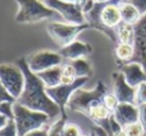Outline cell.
<instances>
[{"label": "cell", "mask_w": 146, "mask_h": 136, "mask_svg": "<svg viewBox=\"0 0 146 136\" xmlns=\"http://www.w3.org/2000/svg\"><path fill=\"white\" fill-rule=\"evenodd\" d=\"M77 75L76 71L71 63H66L62 64V78H60V83L68 85V83H73L77 80Z\"/></svg>", "instance_id": "obj_22"}, {"label": "cell", "mask_w": 146, "mask_h": 136, "mask_svg": "<svg viewBox=\"0 0 146 136\" xmlns=\"http://www.w3.org/2000/svg\"><path fill=\"white\" fill-rule=\"evenodd\" d=\"M131 1L135 7L139 9V12L141 13V15L146 14V0H128Z\"/></svg>", "instance_id": "obj_31"}, {"label": "cell", "mask_w": 146, "mask_h": 136, "mask_svg": "<svg viewBox=\"0 0 146 136\" xmlns=\"http://www.w3.org/2000/svg\"><path fill=\"white\" fill-rule=\"evenodd\" d=\"M67 123V113H63L50 127L48 136H63V130Z\"/></svg>", "instance_id": "obj_23"}, {"label": "cell", "mask_w": 146, "mask_h": 136, "mask_svg": "<svg viewBox=\"0 0 146 136\" xmlns=\"http://www.w3.org/2000/svg\"><path fill=\"white\" fill-rule=\"evenodd\" d=\"M50 9L56 12L66 23L72 25H85V13L76 3L66 1V0H42Z\"/></svg>", "instance_id": "obj_8"}, {"label": "cell", "mask_w": 146, "mask_h": 136, "mask_svg": "<svg viewBox=\"0 0 146 136\" xmlns=\"http://www.w3.org/2000/svg\"><path fill=\"white\" fill-rule=\"evenodd\" d=\"M113 117L122 127L140 121V108L136 104L119 103L117 109L113 112Z\"/></svg>", "instance_id": "obj_13"}, {"label": "cell", "mask_w": 146, "mask_h": 136, "mask_svg": "<svg viewBox=\"0 0 146 136\" xmlns=\"http://www.w3.org/2000/svg\"><path fill=\"white\" fill-rule=\"evenodd\" d=\"M113 93L119 100V103L136 104V87H132L126 81L122 72H113Z\"/></svg>", "instance_id": "obj_10"}, {"label": "cell", "mask_w": 146, "mask_h": 136, "mask_svg": "<svg viewBox=\"0 0 146 136\" xmlns=\"http://www.w3.org/2000/svg\"><path fill=\"white\" fill-rule=\"evenodd\" d=\"M103 103L111 113H113V112L117 109V107L119 105V100L117 99V96L114 95V93H109V91L105 94V96H104Z\"/></svg>", "instance_id": "obj_25"}, {"label": "cell", "mask_w": 146, "mask_h": 136, "mask_svg": "<svg viewBox=\"0 0 146 136\" xmlns=\"http://www.w3.org/2000/svg\"><path fill=\"white\" fill-rule=\"evenodd\" d=\"M0 103H15V99L10 95L0 81Z\"/></svg>", "instance_id": "obj_29"}, {"label": "cell", "mask_w": 146, "mask_h": 136, "mask_svg": "<svg viewBox=\"0 0 146 136\" xmlns=\"http://www.w3.org/2000/svg\"><path fill=\"white\" fill-rule=\"evenodd\" d=\"M119 9H121L122 22L128 23V25L135 26L140 21V18L142 17L139 9L128 0H123L122 3H119Z\"/></svg>", "instance_id": "obj_17"}, {"label": "cell", "mask_w": 146, "mask_h": 136, "mask_svg": "<svg viewBox=\"0 0 146 136\" xmlns=\"http://www.w3.org/2000/svg\"><path fill=\"white\" fill-rule=\"evenodd\" d=\"M103 5H104V3H95V5H94L92 9L85 14L86 23L90 26V28H94V30L101 32L103 35H105L110 41H113L114 44H117L118 41H117L115 31L111 30V28L105 27V26L103 25V22H101V19H100V12H101Z\"/></svg>", "instance_id": "obj_12"}, {"label": "cell", "mask_w": 146, "mask_h": 136, "mask_svg": "<svg viewBox=\"0 0 146 136\" xmlns=\"http://www.w3.org/2000/svg\"><path fill=\"white\" fill-rule=\"evenodd\" d=\"M124 131H126L127 136H144L146 130H145L144 125L139 121V122H135V123L126 126L124 127Z\"/></svg>", "instance_id": "obj_24"}, {"label": "cell", "mask_w": 146, "mask_h": 136, "mask_svg": "<svg viewBox=\"0 0 146 136\" xmlns=\"http://www.w3.org/2000/svg\"><path fill=\"white\" fill-rule=\"evenodd\" d=\"M118 67L119 72L123 73L126 81L132 87H137L140 83L146 82V72L144 67L137 62H129V63L121 64Z\"/></svg>", "instance_id": "obj_15"}, {"label": "cell", "mask_w": 146, "mask_h": 136, "mask_svg": "<svg viewBox=\"0 0 146 136\" xmlns=\"http://www.w3.org/2000/svg\"><path fill=\"white\" fill-rule=\"evenodd\" d=\"M63 136H82L80 126L72 122H67L63 130Z\"/></svg>", "instance_id": "obj_26"}, {"label": "cell", "mask_w": 146, "mask_h": 136, "mask_svg": "<svg viewBox=\"0 0 146 136\" xmlns=\"http://www.w3.org/2000/svg\"><path fill=\"white\" fill-rule=\"evenodd\" d=\"M48 134H49V129L42 127V129H38V130H35V131L28 132V134L25 136H48Z\"/></svg>", "instance_id": "obj_32"}, {"label": "cell", "mask_w": 146, "mask_h": 136, "mask_svg": "<svg viewBox=\"0 0 146 136\" xmlns=\"http://www.w3.org/2000/svg\"><path fill=\"white\" fill-rule=\"evenodd\" d=\"M123 0H110L108 3H104L100 12V19L103 25L108 28H114L122 22L121 9H119V3Z\"/></svg>", "instance_id": "obj_14"}, {"label": "cell", "mask_w": 146, "mask_h": 136, "mask_svg": "<svg viewBox=\"0 0 146 136\" xmlns=\"http://www.w3.org/2000/svg\"><path fill=\"white\" fill-rule=\"evenodd\" d=\"M27 66L32 71L33 73H40L44 71L53 68L56 66H62L63 64V57L59 53L51 50H41L36 51L32 55H30L27 59Z\"/></svg>", "instance_id": "obj_9"}, {"label": "cell", "mask_w": 146, "mask_h": 136, "mask_svg": "<svg viewBox=\"0 0 146 136\" xmlns=\"http://www.w3.org/2000/svg\"><path fill=\"white\" fill-rule=\"evenodd\" d=\"M0 81L7 89V91L15 99L21 96L25 89V75L17 64H0Z\"/></svg>", "instance_id": "obj_6"}, {"label": "cell", "mask_w": 146, "mask_h": 136, "mask_svg": "<svg viewBox=\"0 0 146 136\" xmlns=\"http://www.w3.org/2000/svg\"><path fill=\"white\" fill-rule=\"evenodd\" d=\"M40 80L44 82L46 87H55V86L60 85V78H62V66H56L53 68L44 71V72L37 73Z\"/></svg>", "instance_id": "obj_18"}, {"label": "cell", "mask_w": 146, "mask_h": 136, "mask_svg": "<svg viewBox=\"0 0 146 136\" xmlns=\"http://www.w3.org/2000/svg\"><path fill=\"white\" fill-rule=\"evenodd\" d=\"M91 53H92V46L87 43L78 40L73 41L72 44L64 46V48H60V51H59V54L63 57V59H68L69 62L80 58H86Z\"/></svg>", "instance_id": "obj_16"}, {"label": "cell", "mask_w": 146, "mask_h": 136, "mask_svg": "<svg viewBox=\"0 0 146 136\" xmlns=\"http://www.w3.org/2000/svg\"><path fill=\"white\" fill-rule=\"evenodd\" d=\"M91 136H96L95 134H94V132H91Z\"/></svg>", "instance_id": "obj_36"}, {"label": "cell", "mask_w": 146, "mask_h": 136, "mask_svg": "<svg viewBox=\"0 0 146 136\" xmlns=\"http://www.w3.org/2000/svg\"><path fill=\"white\" fill-rule=\"evenodd\" d=\"M9 119H12V118H9L8 116H5V114H3L1 112H0V130H1L3 127L8 123V122H9Z\"/></svg>", "instance_id": "obj_34"}, {"label": "cell", "mask_w": 146, "mask_h": 136, "mask_svg": "<svg viewBox=\"0 0 146 136\" xmlns=\"http://www.w3.org/2000/svg\"><path fill=\"white\" fill-rule=\"evenodd\" d=\"M106 93H108V87L103 81H98V83L92 90L78 89L69 99L68 104H67V109L71 112H80L86 116L95 104L103 101Z\"/></svg>", "instance_id": "obj_3"}, {"label": "cell", "mask_w": 146, "mask_h": 136, "mask_svg": "<svg viewBox=\"0 0 146 136\" xmlns=\"http://www.w3.org/2000/svg\"><path fill=\"white\" fill-rule=\"evenodd\" d=\"M15 3L18 4V12L14 17L17 23L32 25L50 19L58 14L41 0H15Z\"/></svg>", "instance_id": "obj_4"}, {"label": "cell", "mask_w": 146, "mask_h": 136, "mask_svg": "<svg viewBox=\"0 0 146 136\" xmlns=\"http://www.w3.org/2000/svg\"><path fill=\"white\" fill-rule=\"evenodd\" d=\"M114 55H115V59H117V63H118V66H121V64L129 63V62L133 61L135 46L131 45V44L118 43L115 45Z\"/></svg>", "instance_id": "obj_19"}, {"label": "cell", "mask_w": 146, "mask_h": 136, "mask_svg": "<svg viewBox=\"0 0 146 136\" xmlns=\"http://www.w3.org/2000/svg\"><path fill=\"white\" fill-rule=\"evenodd\" d=\"M69 63L73 66V68H74L77 77L90 78L91 76H92V67H91V64L88 63L85 58L76 59V61H72V62H69Z\"/></svg>", "instance_id": "obj_21"}, {"label": "cell", "mask_w": 146, "mask_h": 136, "mask_svg": "<svg viewBox=\"0 0 146 136\" xmlns=\"http://www.w3.org/2000/svg\"><path fill=\"white\" fill-rule=\"evenodd\" d=\"M139 108H140V122L144 125V127L146 130V104L139 105Z\"/></svg>", "instance_id": "obj_33"}, {"label": "cell", "mask_w": 146, "mask_h": 136, "mask_svg": "<svg viewBox=\"0 0 146 136\" xmlns=\"http://www.w3.org/2000/svg\"><path fill=\"white\" fill-rule=\"evenodd\" d=\"M88 80L90 78L87 77H78L73 83H68V85L60 83L55 87H46V93L51 98V100L60 108L62 114H63L67 113V104H68L69 99L72 98V95L74 94V91H77L78 89H82Z\"/></svg>", "instance_id": "obj_7"}, {"label": "cell", "mask_w": 146, "mask_h": 136, "mask_svg": "<svg viewBox=\"0 0 146 136\" xmlns=\"http://www.w3.org/2000/svg\"><path fill=\"white\" fill-rule=\"evenodd\" d=\"M146 104V82L140 83L136 87V105Z\"/></svg>", "instance_id": "obj_28"}, {"label": "cell", "mask_w": 146, "mask_h": 136, "mask_svg": "<svg viewBox=\"0 0 146 136\" xmlns=\"http://www.w3.org/2000/svg\"><path fill=\"white\" fill-rule=\"evenodd\" d=\"M135 57L132 62H137L146 72V14L135 25Z\"/></svg>", "instance_id": "obj_11"}, {"label": "cell", "mask_w": 146, "mask_h": 136, "mask_svg": "<svg viewBox=\"0 0 146 136\" xmlns=\"http://www.w3.org/2000/svg\"><path fill=\"white\" fill-rule=\"evenodd\" d=\"M95 3H108V1H110V0H94Z\"/></svg>", "instance_id": "obj_35"}, {"label": "cell", "mask_w": 146, "mask_h": 136, "mask_svg": "<svg viewBox=\"0 0 146 136\" xmlns=\"http://www.w3.org/2000/svg\"><path fill=\"white\" fill-rule=\"evenodd\" d=\"M114 31H115V36L118 43L131 44V45L135 44V26L133 25L121 22L114 28Z\"/></svg>", "instance_id": "obj_20"}, {"label": "cell", "mask_w": 146, "mask_h": 136, "mask_svg": "<svg viewBox=\"0 0 146 136\" xmlns=\"http://www.w3.org/2000/svg\"><path fill=\"white\" fill-rule=\"evenodd\" d=\"M82 136H91V135H83V134H82Z\"/></svg>", "instance_id": "obj_37"}, {"label": "cell", "mask_w": 146, "mask_h": 136, "mask_svg": "<svg viewBox=\"0 0 146 136\" xmlns=\"http://www.w3.org/2000/svg\"><path fill=\"white\" fill-rule=\"evenodd\" d=\"M0 136H18L14 119H9V122L0 130Z\"/></svg>", "instance_id": "obj_27"}, {"label": "cell", "mask_w": 146, "mask_h": 136, "mask_svg": "<svg viewBox=\"0 0 146 136\" xmlns=\"http://www.w3.org/2000/svg\"><path fill=\"white\" fill-rule=\"evenodd\" d=\"M17 66L22 69L25 75V89L21 96L17 99V103L32 109V111L46 113L50 119L59 118L62 116V111L46 93V86L40 80L36 73L28 68L26 58H19L17 61Z\"/></svg>", "instance_id": "obj_1"}, {"label": "cell", "mask_w": 146, "mask_h": 136, "mask_svg": "<svg viewBox=\"0 0 146 136\" xmlns=\"http://www.w3.org/2000/svg\"><path fill=\"white\" fill-rule=\"evenodd\" d=\"M13 119L17 126L18 136H25L28 132L42 129L49 122L50 117L46 113L27 108L19 103H13Z\"/></svg>", "instance_id": "obj_2"}, {"label": "cell", "mask_w": 146, "mask_h": 136, "mask_svg": "<svg viewBox=\"0 0 146 136\" xmlns=\"http://www.w3.org/2000/svg\"><path fill=\"white\" fill-rule=\"evenodd\" d=\"M87 28H90L87 23H85V25H72V23L66 22H51L46 26V31H48L49 36L60 48H64V46L72 44L73 41H76V37Z\"/></svg>", "instance_id": "obj_5"}, {"label": "cell", "mask_w": 146, "mask_h": 136, "mask_svg": "<svg viewBox=\"0 0 146 136\" xmlns=\"http://www.w3.org/2000/svg\"><path fill=\"white\" fill-rule=\"evenodd\" d=\"M12 107H13L12 103H0V112L13 119V108Z\"/></svg>", "instance_id": "obj_30"}]
</instances>
